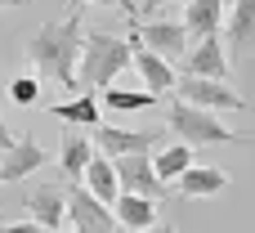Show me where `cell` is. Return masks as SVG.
Masks as SVG:
<instances>
[{
	"mask_svg": "<svg viewBox=\"0 0 255 233\" xmlns=\"http://www.w3.org/2000/svg\"><path fill=\"white\" fill-rule=\"evenodd\" d=\"M81 40H85L81 9H67V18H49V22H40V27L27 36L22 58H27V67H31L40 81L81 90V81H76V72H81Z\"/></svg>",
	"mask_w": 255,
	"mask_h": 233,
	"instance_id": "1",
	"label": "cell"
},
{
	"mask_svg": "<svg viewBox=\"0 0 255 233\" xmlns=\"http://www.w3.org/2000/svg\"><path fill=\"white\" fill-rule=\"evenodd\" d=\"M126 67H134V36H108V31H85L81 40V90H108Z\"/></svg>",
	"mask_w": 255,
	"mask_h": 233,
	"instance_id": "2",
	"label": "cell"
},
{
	"mask_svg": "<svg viewBox=\"0 0 255 233\" xmlns=\"http://www.w3.org/2000/svg\"><path fill=\"white\" fill-rule=\"evenodd\" d=\"M166 126H170L184 144H193V148H211V144H251V135L229 130L215 112L193 108V103H184V99H170V108H166Z\"/></svg>",
	"mask_w": 255,
	"mask_h": 233,
	"instance_id": "3",
	"label": "cell"
},
{
	"mask_svg": "<svg viewBox=\"0 0 255 233\" xmlns=\"http://www.w3.org/2000/svg\"><path fill=\"white\" fill-rule=\"evenodd\" d=\"M130 36L139 40V45H148V49H157L161 58H179L184 63V54L193 49V36H188V27H184V18L175 22V18H130Z\"/></svg>",
	"mask_w": 255,
	"mask_h": 233,
	"instance_id": "4",
	"label": "cell"
},
{
	"mask_svg": "<svg viewBox=\"0 0 255 233\" xmlns=\"http://www.w3.org/2000/svg\"><path fill=\"white\" fill-rule=\"evenodd\" d=\"M175 99H184V103H193V108H206V112H242L247 108V99L229 85V81H211V76H179L175 81V90H170Z\"/></svg>",
	"mask_w": 255,
	"mask_h": 233,
	"instance_id": "5",
	"label": "cell"
},
{
	"mask_svg": "<svg viewBox=\"0 0 255 233\" xmlns=\"http://www.w3.org/2000/svg\"><path fill=\"white\" fill-rule=\"evenodd\" d=\"M112 162H117L121 193H139V198H152V202H161V198L175 193V189L157 175V166H152L148 153H130V157H112Z\"/></svg>",
	"mask_w": 255,
	"mask_h": 233,
	"instance_id": "6",
	"label": "cell"
},
{
	"mask_svg": "<svg viewBox=\"0 0 255 233\" xmlns=\"http://www.w3.org/2000/svg\"><path fill=\"white\" fill-rule=\"evenodd\" d=\"M67 225L76 233H112L117 229V211L108 202H99L90 189L67 184Z\"/></svg>",
	"mask_w": 255,
	"mask_h": 233,
	"instance_id": "7",
	"label": "cell"
},
{
	"mask_svg": "<svg viewBox=\"0 0 255 233\" xmlns=\"http://www.w3.org/2000/svg\"><path fill=\"white\" fill-rule=\"evenodd\" d=\"M184 72H188V76L229 81V76H233V58H229L224 31H220V36H202V40H193V49L184 54Z\"/></svg>",
	"mask_w": 255,
	"mask_h": 233,
	"instance_id": "8",
	"label": "cell"
},
{
	"mask_svg": "<svg viewBox=\"0 0 255 233\" xmlns=\"http://www.w3.org/2000/svg\"><path fill=\"white\" fill-rule=\"evenodd\" d=\"M22 211L40 225V229H58L67 220V184H27L22 189Z\"/></svg>",
	"mask_w": 255,
	"mask_h": 233,
	"instance_id": "9",
	"label": "cell"
},
{
	"mask_svg": "<svg viewBox=\"0 0 255 233\" xmlns=\"http://www.w3.org/2000/svg\"><path fill=\"white\" fill-rule=\"evenodd\" d=\"M224 45H229V58H238V63L255 54V0H233L229 4Z\"/></svg>",
	"mask_w": 255,
	"mask_h": 233,
	"instance_id": "10",
	"label": "cell"
},
{
	"mask_svg": "<svg viewBox=\"0 0 255 233\" xmlns=\"http://www.w3.org/2000/svg\"><path fill=\"white\" fill-rule=\"evenodd\" d=\"M161 130H121V126H94V148L103 157H130V153H148L157 148Z\"/></svg>",
	"mask_w": 255,
	"mask_h": 233,
	"instance_id": "11",
	"label": "cell"
},
{
	"mask_svg": "<svg viewBox=\"0 0 255 233\" xmlns=\"http://www.w3.org/2000/svg\"><path fill=\"white\" fill-rule=\"evenodd\" d=\"M45 162H49V153L36 144V135H22L9 153H0V184H18L31 171H40Z\"/></svg>",
	"mask_w": 255,
	"mask_h": 233,
	"instance_id": "12",
	"label": "cell"
},
{
	"mask_svg": "<svg viewBox=\"0 0 255 233\" xmlns=\"http://www.w3.org/2000/svg\"><path fill=\"white\" fill-rule=\"evenodd\" d=\"M134 72H139V81H143V90H152V94H166V90H175V63L170 58H161L157 49H148V45H139L134 40Z\"/></svg>",
	"mask_w": 255,
	"mask_h": 233,
	"instance_id": "13",
	"label": "cell"
},
{
	"mask_svg": "<svg viewBox=\"0 0 255 233\" xmlns=\"http://www.w3.org/2000/svg\"><path fill=\"white\" fill-rule=\"evenodd\" d=\"M224 18H229L224 0H188V4H184V27H188L193 40L220 36V31H224Z\"/></svg>",
	"mask_w": 255,
	"mask_h": 233,
	"instance_id": "14",
	"label": "cell"
},
{
	"mask_svg": "<svg viewBox=\"0 0 255 233\" xmlns=\"http://www.w3.org/2000/svg\"><path fill=\"white\" fill-rule=\"evenodd\" d=\"M229 189V175L220 166H188L179 180H175V193L179 198H215Z\"/></svg>",
	"mask_w": 255,
	"mask_h": 233,
	"instance_id": "15",
	"label": "cell"
},
{
	"mask_svg": "<svg viewBox=\"0 0 255 233\" xmlns=\"http://www.w3.org/2000/svg\"><path fill=\"white\" fill-rule=\"evenodd\" d=\"M94 153H99V148H94L90 139H81V135H63V148H58V166H63L67 184H81V180H85V171H90Z\"/></svg>",
	"mask_w": 255,
	"mask_h": 233,
	"instance_id": "16",
	"label": "cell"
},
{
	"mask_svg": "<svg viewBox=\"0 0 255 233\" xmlns=\"http://www.w3.org/2000/svg\"><path fill=\"white\" fill-rule=\"evenodd\" d=\"M85 189L99 198V202H117L121 198V180H117V162L112 157H103V153H94V162H90V171H85Z\"/></svg>",
	"mask_w": 255,
	"mask_h": 233,
	"instance_id": "17",
	"label": "cell"
},
{
	"mask_svg": "<svg viewBox=\"0 0 255 233\" xmlns=\"http://www.w3.org/2000/svg\"><path fill=\"white\" fill-rule=\"evenodd\" d=\"M112 211H117V225H126V229H134V233L157 225V202L152 198H139V193H121L112 202Z\"/></svg>",
	"mask_w": 255,
	"mask_h": 233,
	"instance_id": "18",
	"label": "cell"
},
{
	"mask_svg": "<svg viewBox=\"0 0 255 233\" xmlns=\"http://www.w3.org/2000/svg\"><path fill=\"white\" fill-rule=\"evenodd\" d=\"M152 166H157V175L166 180V184H175L188 166H193V144H170V148H161V153H152Z\"/></svg>",
	"mask_w": 255,
	"mask_h": 233,
	"instance_id": "19",
	"label": "cell"
},
{
	"mask_svg": "<svg viewBox=\"0 0 255 233\" xmlns=\"http://www.w3.org/2000/svg\"><path fill=\"white\" fill-rule=\"evenodd\" d=\"M49 117H58V121H67V126H94V121H99V103H94V94H76V99H67V103H54Z\"/></svg>",
	"mask_w": 255,
	"mask_h": 233,
	"instance_id": "20",
	"label": "cell"
},
{
	"mask_svg": "<svg viewBox=\"0 0 255 233\" xmlns=\"http://www.w3.org/2000/svg\"><path fill=\"white\" fill-rule=\"evenodd\" d=\"M103 103H108L112 112H134V108H152L157 94H152V90H121V85H108V90H103Z\"/></svg>",
	"mask_w": 255,
	"mask_h": 233,
	"instance_id": "21",
	"label": "cell"
},
{
	"mask_svg": "<svg viewBox=\"0 0 255 233\" xmlns=\"http://www.w3.org/2000/svg\"><path fill=\"white\" fill-rule=\"evenodd\" d=\"M4 90H9V99H13V103H22V108L40 99V81H36V76H22V72H18V76H9V85H4Z\"/></svg>",
	"mask_w": 255,
	"mask_h": 233,
	"instance_id": "22",
	"label": "cell"
},
{
	"mask_svg": "<svg viewBox=\"0 0 255 233\" xmlns=\"http://www.w3.org/2000/svg\"><path fill=\"white\" fill-rule=\"evenodd\" d=\"M85 4H112V9H121L126 18H139V9H134V0H72L67 9H85Z\"/></svg>",
	"mask_w": 255,
	"mask_h": 233,
	"instance_id": "23",
	"label": "cell"
},
{
	"mask_svg": "<svg viewBox=\"0 0 255 233\" xmlns=\"http://www.w3.org/2000/svg\"><path fill=\"white\" fill-rule=\"evenodd\" d=\"M0 233H45V229H40L36 220H27V225H22V220H13V225H0Z\"/></svg>",
	"mask_w": 255,
	"mask_h": 233,
	"instance_id": "24",
	"label": "cell"
},
{
	"mask_svg": "<svg viewBox=\"0 0 255 233\" xmlns=\"http://www.w3.org/2000/svg\"><path fill=\"white\" fill-rule=\"evenodd\" d=\"M13 144H18V135H13V130L4 126V117H0V153H9Z\"/></svg>",
	"mask_w": 255,
	"mask_h": 233,
	"instance_id": "25",
	"label": "cell"
},
{
	"mask_svg": "<svg viewBox=\"0 0 255 233\" xmlns=\"http://www.w3.org/2000/svg\"><path fill=\"white\" fill-rule=\"evenodd\" d=\"M143 233H179V229H175V225H166V220H157V225H148Z\"/></svg>",
	"mask_w": 255,
	"mask_h": 233,
	"instance_id": "26",
	"label": "cell"
},
{
	"mask_svg": "<svg viewBox=\"0 0 255 233\" xmlns=\"http://www.w3.org/2000/svg\"><path fill=\"white\" fill-rule=\"evenodd\" d=\"M161 4H175V0H143V9H161ZM179 4H188V0H179Z\"/></svg>",
	"mask_w": 255,
	"mask_h": 233,
	"instance_id": "27",
	"label": "cell"
},
{
	"mask_svg": "<svg viewBox=\"0 0 255 233\" xmlns=\"http://www.w3.org/2000/svg\"><path fill=\"white\" fill-rule=\"evenodd\" d=\"M9 4H27V0H0V9H9Z\"/></svg>",
	"mask_w": 255,
	"mask_h": 233,
	"instance_id": "28",
	"label": "cell"
},
{
	"mask_svg": "<svg viewBox=\"0 0 255 233\" xmlns=\"http://www.w3.org/2000/svg\"><path fill=\"white\" fill-rule=\"evenodd\" d=\"M67 233H76V229H67Z\"/></svg>",
	"mask_w": 255,
	"mask_h": 233,
	"instance_id": "29",
	"label": "cell"
}]
</instances>
